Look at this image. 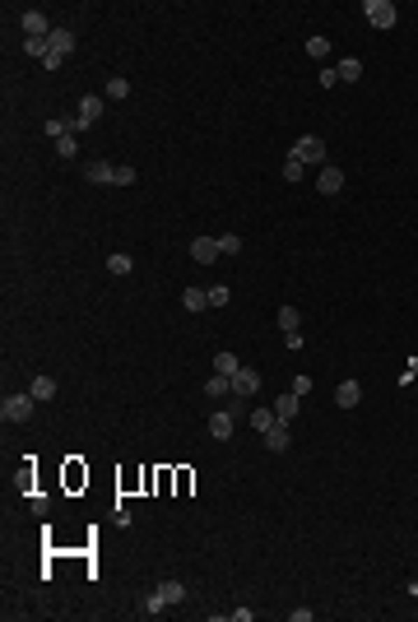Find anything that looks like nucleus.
Masks as SVG:
<instances>
[{"mask_svg": "<svg viewBox=\"0 0 418 622\" xmlns=\"http://www.w3.org/2000/svg\"><path fill=\"white\" fill-rule=\"evenodd\" d=\"M293 158H298V163H326V140H321V135H302V140L293 144Z\"/></svg>", "mask_w": 418, "mask_h": 622, "instance_id": "nucleus-5", "label": "nucleus"}, {"mask_svg": "<svg viewBox=\"0 0 418 622\" xmlns=\"http://www.w3.org/2000/svg\"><path fill=\"white\" fill-rule=\"evenodd\" d=\"M284 182H293V186L302 182V163H298L293 154H288V163H284Z\"/></svg>", "mask_w": 418, "mask_h": 622, "instance_id": "nucleus-28", "label": "nucleus"}, {"mask_svg": "<svg viewBox=\"0 0 418 622\" xmlns=\"http://www.w3.org/2000/svg\"><path fill=\"white\" fill-rule=\"evenodd\" d=\"M56 154H61V158H75V154H79V140H75V130H70L66 140H56Z\"/></svg>", "mask_w": 418, "mask_h": 622, "instance_id": "nucleus-27", "label": "nucleus"}, {"mask_svg": "<svg viewBox=\"0 0 418 622\" xmlns=\"http://www.w3.org/2000/svg\"><path fill=\"white\" fill-rule=\"evenodd\" d=\"M335 75H340L344 84H358V79H363V61H358V56H344V61L335 65Z\"/></svg>", "mask_w": 418, "mask_h": 622, "instance_id": "nucleus-17", "label": "nucleus"}, {"mask_svg": "<svg viewBox=\"0 0 418 622\" xmlns=\"http://www.w3.org/2000/svg\"><path fill=\"white\" fill-rule=\"evenodd\" d=\"M307 56H312V61H326V56H330V42H326V38H307Z\"/></svg>", "mask_w": 418, "mask_h": 622, "instance_id": "nucleus-25", "label": "nucleus"}, {"mask_svg": "<svg viewBox=\"0 0 418 622\" xmlns=\"http://www.w3.org/2000/svg\"><path fill=\"white\" fill-rule=\"evenodd\" d=\"M182 307H186V311H205V307H209V293H205V288H186V293H182Z\"/></svg>", "mask_w": 418, "mask_h": 622, "instance_id": "nucleus-20", "label": "nucleus"}, {"mask_svg": "<svg viewBox=\"0 0 418 622\" xmlns=\"http://www.w3.org/2000/svg\"><path fill=\"white\" fill-rule=\"evenodd\" d=\"M302 344H307V339H302V330H288V335H284V349H288V353H298Z\"/></svg>", "mask_w": 418, "mask_h": 622, "instance_id": "nucleus-32", "label": "nucleus"}, {"mask_svg": "<svg viewBox=\"0 0 418 622\" xmlns=\"http://www.w3.org/2000/svg\"><path fill=\"white\" fill-rule=\"evenodd\" d=\"M84 177H89L93 186H117V163H89Z\"/></svg>", "mask_w": 418, "mask_h": 622, "instance_id": "nucleus-9", "label": "nucleus"}, {"mask_svg": "<svg viewBox=\"0 0 418 622\" xmlns=\"http://www.w3.org/2000/svg\"><path fill=\"white\" fill-rule=\"evenodd\" d=\"M47 47H52V52L61 56V61H66V56L75 52V33H70V28H52V38H47Z\"/></svg>", "mask_w": 418, "mask_h": 622, "instance_id": "nucleus-14", "label": "nucleus"}, {"mask_svg": "<svg viewBox=\"0 0 418 622\" xmlns=\"http://www.w3.org/2000/svg\"><path fill=\"white\" fill-rule=\"evenodd\" d=\"M219 256H223L219 237H196V242H191V260H196V265H214Z\"/></svg>", "mask_w": 418, "mask_h": 622, "instance_id": "nucleus-6", "label": "nucleus"}, {"mask_svg": "<svg viewBox=\"0 0 418 622\" xmlns=\"http://www.w3.org/2000/svg\"><path fill=\"white\" fill-rule=\"evenodd\" d=\"M24 33H28V38H42V42H47V38H52L47 14H42V10H24Z\"/></svg>", "mask_w": 418, "mask_h": 622, "instance_id": "nucleus-8", "label": "nucleus"}, {"mask_svg": "<svg viewBox=\"0 0 418 622\" xmlns=\"http://www.w3.org/2000/svg\"><path fill=\"white\" fill-rule=\"evenodd\" d=\"M33 409H38V400L33 395H5V404H0V414H5V423H28L33 418Z\"/></svg>", "mask_w": 418, "mask_h": 622, "instance_id": "nucleus-2", "label": "nucleus"}, {"mask_svg": "<svg viewBox=\"0 0 418 622\" xmlns=\"http://www.w3.org/2000/svg\"><path fill=\"white\" fill-rule=\"evenodd\" d=\"M24 52H28V56H38V61H42V56L52 52V47H47V42H42V38H28V42H24Z\"/></svg>", "mask_w": 418, "mask_h": 622, "instance_id": "nucleus-30", "label": "nucleus"}, {"mask_svg": "<svg viewBox=\"0 0 418 622\" xmlns=\"http://www.w3.org/2000/svg\"><path fill=\"white\" fill-rule=\"evenodd\" d=\"M256 390H261V372H256V367H242V372L233 376V395L237 400H247V395H256Z\"/></svg>", "mask_w": 418, "mask_h": 622, "instance_id": "nucleus-7", "label": "nucleus"}, {"mask_svg": "<svg viewBox=\"0 0 418 622\" xmlns=\"http://www.w3.org/2000/svg\"><path fill=\"white\" fill-rule=\"evenodd\" d=\"M298 409H302V395H293V390H284L275 400V414H279V423H293L298 418Z\"/></svg>", "mask_w": 418, "mask_h": 622, "instance_id": "nucleus-12", "label": "nucleus"}, {"mask_svg": "<svg viewBox=\"0 0 418 622\" xmlns=\"http://www.w3.org/2000/svg\"><path fill=\"white\" fill-rule=\"evenodd\" d=\"M335 404H340V409H358V404H363V386H358V381L335 386Z\"/></svg>", "mask_w": 418, "mask_h": 622, "instance_id": "nucleus-11", "label": "nucleus"}, {"mask_svg": "<svg viewBox=\"0 0 418 622\" xmlns=\"http://www.w3.org/2000/svg\"><path fill=\"white\" fill-rule=\"evenodd\" d=\"M186 599V585L182 581H158L154 595H144V613H163L168 604H182Z\"/></svg>", "mask_w": 418, "mask_h": 622, "instance_id": "nucleus-1", "label": "nucleus"}, {"mask_svg": "<svg viewBox=\"0 0 418 622\" xmlns=\"http://www.w3.org/2000/svg\"><path fill=\"white\" fill-rule=\"evenodd\" d=\"M205 293H209V307H228V302H233V293H228V288H223V284L205 288Z\"/></svg>", "mask_w": 418, "mask_h": 622, "instance_id": "nucleus-26", "label": "nucleus"}, {"mask_svg": "<svg viewBox=\"0 0 418 622\" xmlns=\"http://www.w3.org/2000/svg\"><path fill=\"white\" fill-rule=\"evenodd\" d=\"M214 372H219V376H237V372H242V363H237V353L219 349V353H214Z\"/></svg>", "mask_w": 418, "mask_h": 622, "instance_id": "nucleus-19", "label": "nucleus"}, {"mask_svg": "<svg viewBox=\"0 0 418 622\" xmlns=\"http://www.w3.org/2000/svg\"><path fill=\"white\" fill-rule=\"evenodd\" d=\"M219 251H223V256H237V251H242V237H233V233L219 237Z\"/></svg>", "mask_w": 418, "mask_h": 622, "instance_id": "nucleus-29", "label": "nucleus"}, {"mask_svg": "<svg viewBox=\"0 0 418 622\" xmlns=\"http://www.w3.org/2000/svg\"><path fill=\"white\" fill-rule=\"evenodd\" d=\"M131 265H135V260L126 256V251H117V256H107V274H131Z\"/></svg>", "mask_w": 418, "mask_h": 622, "instance_id": "nucleus-24", "label": "nucleus"}, {"mask_svg": "<svg viewBox=\"0 0 418 622\" xmlns=\"http://www.w3.org/2000/svg\"><path fill=\"white\" fill-rule=\"evenodd\" d=\"M265 446H270L275 455H284L288 446H293V437H288V423H275V428L265 432Z\"/></svg>", "mask_w": 418, "mask_h": 622, "instance_id": "nucleus-15", "label": "nucleus"}, {"mask_svg": "<svg viewBox=\"0 0 418 622\" xmlns=\"http://www.w3.org/2000/svg\"><path fill=\"white\" fill-rule=\"evenodd\" d=\"M103 107H107V98H98V93H84V98H79V117H75V126H79V130L98 126V121H103Z\"/></svg>", "mask_w": 418, "mask_h": 622, "instance_id": "nucleus-3", "label": "nucleus"}, {"mask_svg": "<svg viewBox=\"0 0 418 622\" xmlns=\"http://www.w3.org/2000/svg\"><path fill=\"white\" fill-rule=\"evenodd\" d=\"M363 14H367V24L372 28H395V19H400V10H395L391 0H367Z\"/></svg>", "mask_w": 418, "mask_h": 622, "instance_id": "nucleus-4", "label": "nucleus"}, {"mask_svg": "<svg viewBox=\"0 0 418 622\" xmlns=\"http://www.w3.org/2000/svg\"><path fill=\"white\" fill-rule=\"evenodd\" d=\"M288 390H293V395H307V390H312V381H307V376H293V386H288Z\"/></svg>", "mask_w": 418, "mask_h": 622, "instance_id": "nucleus-33", "label": "nucleus"}, {"mask_svg": "<svg viewBox=\"0 0 418 622\" xmlns=\"http://www.w3.org/2000/svg\"><path fill=\"white\" fill-rule=\"evenodd\" d=\"M233 423H237V418L228 414V409L209 414V437H214V441H228V437H233Z\"/></svg>", "mask_w": 418, "mask_h": 622, "instance_id": "nucleus-10", "label": "nucleus"}, {"mask_svg": "<svg viewBox=\"0 0 418 622\" xmlns=\"http://www.w3.org/2000/svg\"><path fill=\"white\" fill-rule=\"evenodd\" d=\"M135 177H140V172H135V168H126V163H117V186H135Z\"/></svg>", "mask_w": 418, "mask_h": 622, "instance_id": "nucleus-31", "label": "nucleus"}, {"mask_svg": "<svg viewBox=\"0 0 418 622\" xmlns=\"http://www.w3.org/2000/svg\"><path fill=\"white\" fill-rule=\"evenodd\" d=\"M28 395H33L38 404H52V400H56V381H52V376H33V386H28Z\"/></svg>", "mask_w": 418, "mask_h": 622, "instance_id": "nucleus-16", "label": "nucleus"}, {"mask_svg": "<svg viewBox=\"0 0 418 622\" xmlns=\"http://www.w3.org/2000/svg\"><path fill=\"white\" fill-rule=\"evenodd\" d=\"M107 98H112V103H126V98H131V84H126V79H107Z\"/></svg>", "mask_w": 418, "mask_h": 622, "instance_id": "nucleus-23", "label": "nucleus"}, {"mask_svg": "<svg viewBox=\"0 0 418 622\" xmlns=\"http://www.w3.org/2000/svg\"><path fill=\"white\" fill-rule=\"evenodd\" d=\"M298 325H302V311L298 307H279V330H284V335H288V330H298Z\"/></svg>", "mask_w": 418, "mask_h": 622, "instance_id": "nucleus-22", "label": "nucleus"}, {"mask_svg": "<svg viewBox=\"0 0 418 622\" xmlns=\"http://www.w3.org/2000/svg\"><path fill=\"white\" fill-rule=\"evenodd\" d=\"M316 191H321V195H340V191H344V172H340V168H321V177H316Z\"/></svg>", "mask_w": 418, "mask_h": 622, "instance_id": "nucleus-13", "label": "nucleus"}, {"mask_svg": "<svg viewBox=\"0 0 418 622\" xmlns=\"http://www.w3.org/2000/svg\"><path fill=\"white\" fill-rule=\"evenodd\" d=\"M275 423H279V414H275V409H256V414H251V428L261 432V437H265L270 428H275Z\"/></svg>", "mask_w": 418, "mask_h": 622, "instance_id": "nucleus-21", "label": "nucleus"}, {"mask_svg": "<svg viewBox=\"0 0 418 622\" xmlns=\"http://www.w3.org/2000/svg\"><path fill=\"white\" fill-rule=\"evenodd\" d=\"M205 395H209V400H223V395H233V376H219V372H214V376L205 381Z\"/></svg>", "mask_w": 418, "mask_h": 622, "instance_id": "nucleus-18", "label": "nucleus"}]
</instances>
